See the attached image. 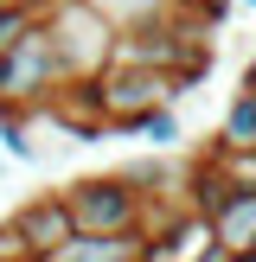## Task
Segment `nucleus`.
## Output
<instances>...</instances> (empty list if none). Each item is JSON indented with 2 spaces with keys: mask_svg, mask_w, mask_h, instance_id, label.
<instances>
[{
  "mask_svg": "<svg viewBox=\"0 0 256 262\" xmlns=\"http://www.w3.org/2000/svg\"><path fill=\"white\" fill-rule=\"evenodd\" d=\"M83 96L96 102L102 128L109 135H128V128L141 122L147 109H160V102H186L192 90L179 83L173 71H141V64H109V71L83 77Z\"/></svg>",
  "mask_w": 256,
  "mask_h": 262,
  "instance_id": "f257e3e1",
  "label": "nucleus"
},
{
  "mask_svg": "<svg viewBox=\"0 0 256 262\" xmlns=\"http://www.w3.org/2000/svg\"><path fill=\"white\" fill-rule=\"evenodd\" d=\"M64 83H71V77H64V58H58V45H51L45 19H38L19 45L0 51V109H45V102H58Z\"/></svg>",
  "mask_w": 256,
  "mask_h": 262,
  "instance_id": "f03ea898",
  "label": "nucleus"
},
{
  "mask_svg": "<svg viewBox=\"0 0 256 262\" xmlns=\"http://www.w3.org/2000/svg\"><path fill=\"white\" fill-rule=\"evenodd\" d=\"M45 26H51V45H58L64 77H71V83L109 71V58H115V26L102 19L90 0H58V7L45 13Z\"/></svg>",
  "mask_w": 256,
  "mask_h": 262,
  "instance_id": "7ed1b4c3",
  "label": "nucleus"
},
{
  "mask_svg": "<svg viewBox=\"0 0 256 262\" xmlns=\"http://www.w3.org/2000/svg\"><path fill=\"white\" fill-rule=\"evenodd\" d=\"M64 199H71L77 230H90V237H122V230H141V224H147V199H141L122 173L71 179V186H64Z\"/></svg>",
  "mask_w": 256,
  "mask_h": 262,
  "instance_id": "20e7f679",
  "label": "nucleus"
},
{
  "mask_svg": "<svg viewBox=\"0 0 256 262\" xmlns=\"http://www.w3.org/2000/svg\"><path fill=\"white\" fill-rule=\"evenodd\" d=\"M218 256V230H211V217H199V211H166L160 224L147 230V243H141V262H211Z\"/></svg>",
  "mask_w": 256,
  "mask_h": 262,
  "instance_id": "39448f33",
  "label": "nucleus"
},
{
  "mask_svg": "<svg viewBox=\"0 0 256 262\" xmlns=\"http://www.w3.org/2000/svg\"><path fill=\"white\" fill-rule=\"evenodd\" d=\"M13 224H19V237L32 243V256H58L64 243L77 237V217H71V199L58 192H32L26 205H13Z\"/></svg>",
  "mask_w": 256,
  "mask_h": 262,
  "instance_id": "423d86ee",
  "label": "nucleus"
},
{
  "mask_svg": "<svg viewBox=\"0 0 256 262\" xmlns=\"http://www.w3.org/2000/svg\"><path fill=\"white\" fill-rule=\"evenodd\" d=\"M90 7H96L115 32H141V26H166V19H179L192 0H90Z\"/></svg>",
  "mask_w": 256,
  "mask_h": 262,
  "instance_id": "0eeeda50",
  "label": "nucleus"
},
{
  "mask_svg": "<svg viewBox=\"0 0 256 262\" xmlns=\"http://www.w3.org/2000/svg\"><path fill=\"white\" fill-rule=\"evenodd\" d=\"M218 147H230V154H250L256 147V90L250 83H237L230 90V102H224V115H218Z\"/></svg>",
  "mask_w": 256,
  "mask_h": 262,
  "instance_id": "6e6552de",
  "label": "nucleus"
},
{
  "mask_svg": "<svg viewBox=\"0 0 256 262\" xmlns=\"http://www.w3.org/2000/svg\"><path fill=\"white\" fill-rule=\"evenodd\" d=\"M211 230H218V250H230V256L250 250V243H256V186H243L237 199L211 217Z\"/></svg>",
  "mask_w": 256,
  "mask_h": 262,
  "instance_id": "1a4fd4ad",
  "label": "nucleus"
},
{
  "mask_svg": "<svg viewBox=\"0 0 256 262\" xmlns=\"http://www.w3.org/2000/svg\"><path fill=\"white\" fill-rule=\"evenodd\" d=\"M135 141H147L154 154H179L186 147V122H179V102H160V109H147L135 128H128Z\"/></svg>",
  "mask_w": 256,
  "mask_h": 262,
  "instance_id": "9d476101",
  "label": "nucleus"
},
{
  "mask_svg": "<svg viewBox=\"0 0 256 262\" xmlns=\"http://www.w3.org/2000/svg\"><path fill=\"white\" fill-rule=\"evenodd\" d=\"M32 26H38V13H26V7H13V0H0V51H7V45H19Z\"/></svg>",
  "mask_w": 256,
  "mask_h": 262,
  "instance_id": "9b49d317",
  "label": "nucleus"
},
{
  "mask_svg": "<svg viewBox=\"0 0 256 262\" xmlns=\"http://www.w3.org/2000/svg\"><path fill=\"white\" fill-rule=\"evenodd\" d=\"M26 256H32V243H26L19 224L7 217V224H0V262H26Z\"/></svg>",
  "mask_w": 256,
  "mask_h": 262,
  "instance_id": "f8f14e48",
  "label": "nucleus"
},
{
  "mask_svg": "<svg viewBox=\"0 0 256 262\" xmlns=\"http://www.w3.org/2000/svg\"><path fill=\"white\" fill-rule=\"evenodd\" d=\"M243 83H250V90H256V51H250V64H243Z\"/></svg>",
  "mask_w": 256,
  "mask_h": 262,
  "instance_id": "ddd939ff",
  "label": "nucleus"
},
{
  "mask_svg": "<svg viewBox=\"0 0 256 262\" xmlns=\"http://www.w3.org/2000/svg\"><path fill=\"white\" fill-rule=\"evenodd\" d=\"M26 262H64V256H26Z\"/></svg>",
  "mask_w": 256,
  "mask_h": 262,
  "instance_id": "4468645a",
  "label": "nucleus"
},
{
  "mask_svg": "<svg viewBox=\"0 0 256 262\" xmlns=\"http://www.w3.org/2000/svg\"><path fill=\"white\" fill-rule=\"evenodd\" d=\"M230 262H256V250H243V256H230Z\"/></svg>",
  "mask_w": 256,
  "mask_h": 262,
  "instance_id": "2eb2a0df",
  "label": "nucleus"
},
{
  "mask_svg": "<svg viewBox=\"0 0 256 262\" xmlns=\"http://www.w3.org/2000/svg\"><path fill=\"white\" fill-rule=\"evenodd\" d=\"M237 7H243V13H256V0H237Z\"/></svg>",
  "mask_w": 256,
  "mask_h": 262,
  "instance_id": "dca6fc26",
  "label": "nucleus"
},
{
  "mask_svg": "<svg viewBox=\"0 0 256 262\" xmlns=\"http://www.w3.org/2000/svg\"><path fill=\"white\" fill-rule=\"evenodd\" d=\"M0 166H7V147H0Z\"/></svg>",
  "mask_w": 256,
  "mask_h": 262,
  "instance_id": "f3484780",
  "label": "nucleus"
},
{
  "mask_svg": "<svg viewBox=\"0 0 256 262\" xmlns=\"http://www.w3.org/2000/svg\"><path fill=\"white\" fill-rule=\"evenodd\" d=\"M250 250H256V243H250Z\"/></svg>",
  "mask_w": 256,
  "mask_h": 262,
  "instance_id": "a211bd4d",
  "label": "nucleus"
}]
</instances>
